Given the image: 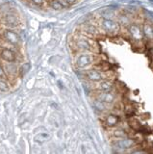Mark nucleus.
Listing matches in <instances>:
<instances>
[{"instance_id": "1", "label": "nucleus", "mask_w": 153, "mask_h": 154, "mask_svg": "<svg viewBox=\"0 0 153 154\" xmlns=\"http://www.w3.org/2000/svg\"><path fill=\"white\" fill-rule=\"evenodd\" d=\"M74 48L79 52H99V45L93 38L89 37H78L74 38Z\"/></svg>"}, {"instance_id": "2", "label": "nucleus", "mask_w": 153, "mask_h": 154, "mask_svg": "<svg viewBox=\"0 0 153 154\" xmlns=\"http://www.w3.org/2000/svg\"><path fill=\"white\" fill-rule=\"evenodd\" d=\"M127 34L130 41L136 47H143L145 46V36H143L142 29L139 26L138 23H131L126 27Z\"/></svg>"}, {"instance_id": "3", "label": "nucleus", "mask_w": 153, "mask_h": 154, "mask_svg": "<svg viewBox=\"0 0 153 154\" xmlns=\"http://www.w3.org/2000/svg\"><path fill=\"white\" fill-rule=\"evenodd\" d=\"M98 55L93 52H82L77 56L75 60L76 66L80 69H86V67L90 66L93 65L97 64Z\"/></svg>"}, {"instance_id": "4", "label": "nucleus", "mask_w": 153, "mask_h": 154, "mask_svg": "<svg viewBox=\"0 0 153 154\" xmlns=\"http://www.w3.org/2000/svg\"><path fill=\"white\" fill-rule=\"evenodd\" d=\"M99 30L101 33L108 36H116L119 33L121 25L118 22L113 20V19L102 18L99 22Z\"/></svg>"}, {"instance_id": "5", "label": "nucleus", "mask_w": 153, "mask_h": 154, "mask_svg": "<svg viewBox=\"0 0 153 154\" xmlns=\"http://www.w3.org/2000/svg\"><path fill=\"white\" fill-rule=\"evenodd\" d=\"M85 76L89 81L93 82V83H95V82L102 81V80H106V79L111 80V75H110V72L102 71V70L97 69H92L87 70V71H86V73H85Z\"/></svg>"}, {"instance_id": "6", "label": "nucleus", "mask_w": 153, "mask_h": 154, "mask_svg": "<svg viewBox=\"0 0 153 154\" xmlns=\"http://www.w3.org/2000/svg\"><path fill=\"white\" fill-rule=\"evenodd\" d=\"M95 99L101 101L103 103L111 105L117 100V94L112 91H97L95 94Z\"/></svg>"}, {"instance_id": "7", "label": "nucleus", "mask_w": 153, "mask_h": 154, "mask_svg": "<svg viewBox=\"0 0 153 154\" xmlns=\"http://www.w3.org/2000/svg\"><path fill=\"white\" fill-rule=\"evenodd\" d=\"M137 143L135 139L132 138H128V137H124V138H119L116 139V141L114 142L113 146L115 148L121 149V150H125V149L132 148L135 144Z\"/></svg>"}, {"instance_id": "8", "label": "nucleus", "mask_w": 153, "mask_h": 154, "mask_svg": "<svg viewBox=\"0 0 153 154\" xmlns=\"http://www.w3.org/2000/svg\"><path fill=\"white\" fill-rule=\"evenodd\" d=\"M82 33L86 37L92 38H98L100 35H101V32H100L99 28L97 26L93 25V24H85L82 27Z\"/></svg>"}, {"instance_id": "9", "label": "nucleus", "mask_w": 153, "mask_h": 154, "mask_svg": "<svg viewBox=\"0 0 153 154\" xmlns=\"http://www.w3.org/2000/svg\"><path fill=\"white\" fill-rule=\"evenodd\" d=\"M2 37L4 38V41L9 42L10 45H17L20 41V38L18 36V34L16 33L15 31L11 30V29H7V30H4Z\"/></svg>"}, {"instance_id": "10", "label": "nucleus", "mask_w": 153, "mask_h": 154, "mask_svg": "<svg viewBox=\"0 0 153 154\" xmlns=\"http://www.w3.org/2000/svg\"><path fill=\"white\" fill-rule=\"evenodd\" d=\"M4 23L8 27L15 28L20 25V17L16 13L9 12L4 16Z\"/></svg>"}, {"instance_id": "11", "label": "nucleus", "mask_w": 153, "mask_h": 154, "mask_svg": "<svg viewBox=\"0 0 153 154\" xmlns=\"http://www.w3.org/2000/svg\"><path fill=\"white\" fill-rule=\"evenodd\" d=\"M3 69L8 77H16L18 75V67L16 62H6L3 66Z\"/></svg>"}, {"instance_id": "12", "label": "nucleus", "mask_w": 153, "mask_h": 154, "mask_svg": "<svg viewBox=\"0 0 153 154\" xmlns=\"http://www.w3.org/2000/svg\"><path fill=\"white\" fill-rule=\"evenodd\" d=\"M0 58H1L4 62H16L17 55L15 51H13L10 48L5 47L0 51Z\"/></svg>"}, {"instance_id": "13", "label": "nucleus", "mask_w": 153, "mask_h": 154, "mask_svg": "<svg viewBox=\"0 0 153 154\" xmlns=\"http://www.w3.org/2000/svg\"><path fill=\"white\" fill-rule=\"evenodd\" d=\"M119 122H121V118H119L118 115H115V114H109L104 118V124L108 127L117 126L119 123Z\"/></svg>"}, {"instance_id": "14", "label": "nucleus", "mask_w": 153, "mask_h": 154, "mask_svg": "<svg viewBox=\"0 0 153 154\" xmlns=\"http://www.w3.org/2000/svg\"><path fill=\"white\" fill-rule=\"evenodd\" d=\"M95 83L96 86L94 87V90L96 91H112L114 89V83L109 79L95 82Z\"/></svg>"}, {"instance_id": "15", "label": "nucleus", "mask_w": 153, "mask_h": 154, "mask_svg": "<svg viewBox=\"0 0 153 154\" xmlns=\"http://www.w3.org/2000/svg\"><path fill=\"white\" fill-rule=\"evenodd\" d=\"M143 36L148 41H153V23L151 21H145L142 26Z\"/></svg>"}, {"instance_id": "16", "label": "nucleus", "mask_w": 153, "mask_h": 154, "mask_svg": "<svg viewBox=\"0 0 153 154\" xmlns=\"http://www.w3.org/2000/svg\"><path fill=\"white\" fill-rule=\"evenodd\" d=\"M132 16L130 13H125V14H121L118 17V24L119 25H122L124 27H127L129 24L132 23Z\"/></svg>"}, {"instance_id": "17", "label": "nucleus", "mask_w": 153, "mask_h": 154, "mask_svg": "<svg viewBox=\"0 0 153 154\" xmlns=\"http://www.w3.org/2000/svg\"><path fill=\"white\" fill-rule=\"evenodd\" d=\"M63 1H61V0H50L49 5L52 9L55 10V11H61V10H63L66 6L69 5L66 3H64Z\"/></svg>"}, {"instance_id": "18", "label": "nucleus", "mask_w": 153, "mask_h": 154, "mask_svg": "<svg viewBox=\"0 0 153 154\" xmlns=\"http://www.w3.org/2000/svg\"><path fill=\"white\" fill-rule=\"evenodd\" d=\"M100 14H101L102 18H107V19H113L115 17H117V14L112 9H104L103 11H101Z\"/></svg>"}, {"instance_id": "19", "label": "nucleus", "mask_w": 153, "mask_h": 154, "mask_svg": "<svg viewBox=\"0 0 153 154\" xmlns=\"http://www.w3.org/2000/svg\"><path fill=\"white\" fill-rule=\"evenodd\" d=\"M112 136H113L115 139H119V138L128 137V133H127L124 129L118 128V129H115L114 131L112 132Z\"/></svg>"}, {"instance_id": "20", "label": "nucleus", "mask_w": 153, "mask_h": 154, "mask_svg": "<svg viewBox=\"0 0 153 154\" xmlns=\"http://www.w3.org/2000/svg\"><path fill=\"white\" fill-rule=\"evenodd\" d=\"M29 69H30V65L28 64V63H24V64H22L20 67H18V75L20 77L24 76L28 71H29Z\"/></svg>"}, {"instance_id": "21", "label": "nucleus", "mask_w": 153, "mask_h": 154, "mask_svg": "<svg viewBox=\"0 0 153 154\" xmlns=\"http://www.w3.org/2000/svg\"><path fill=\"white\" fill-rule=\"evenodd\" d=\"M9 91H10V85H9V83L6 80L0 78V91L7 93Z\"/></svg>"}, {"instance_id": "22", "label": "nucleus", "mask_w": 153, "mask_h": 154, "mask_svg": "<svg viewBox=\"0 0 153 154\" xmlns=\"http://www.w3.org/2000/svg\"><path fill=\"white\" fill-rule=\"evenodd\" d=\"M124 111H125V114H126V115L130 116V115H132L133 112H134V107H132L131 105H127L126 107H125V109H124Z\"/></svg>"}, {"instance_id": "23", "label": "nucleus", "mask_w": 153, "mask_h": 154, "mask_svg": "<svg viewBox=\"0 0 153 154\" xmlns=\"http://www.w3.org/2000/svg\"><path fill=\"white\" fill-rule=\"evenodd\" d=\"M6 75H5V72H4V69H3V66L0 65V78H4Z\"/></svg>"}, {"instance_id": "24", "label": "nucleus", "mask_w": 153, "mask_h": 154, "mask_svg": "<svg viewBox=\"0 0 153 154\" xmlns=\"http://www.w3.org/2000/svg\"><path fill=\"white\" fill-rule=\"evenodd\" d=\"M31 1L35 5H41L42 3L44 2V0H31Z\"/></svg>"}, {"instance_id": "25", "label": "nucleus", "mask_w": 153, "mask_h": 154, "mask_svg": "<svg viewBox=\"0 0 153 154\" xmlns=\"http://www.w3.org/2000/svg\"><path fill=\"white\" fill-rule=\"evenodd\" d=\"M8 3V0H0V7H3L4 5Z\"/></svg>"}, {"instance_id": "26", "label": "nucleus", "mask_w": 153, "mask_h": 154, "mask_svg": "<svg viewBox=\"0 0 153 154\" xmlns=\"http://www.w3.org/2000/svg\"><path fill=\"white\" fill-rule=\"evenodd\" d=\"M65 1L69 5V4H74L77 0H65Z\"/></svg>"}, {"instance_id": "27", "label": "nucleus", "mask_w": 153, "mask_h": 154, "mask_svg": "<svg viewBox=\"0 0 153 154\" xmlns=\"http://www.w3.org/2000/svg\"><path fill=\"white\" fill-rule=\"evenodd\" d=\"M151 56H153V48L151 49Z\"/></svg>"}]
</instances>
